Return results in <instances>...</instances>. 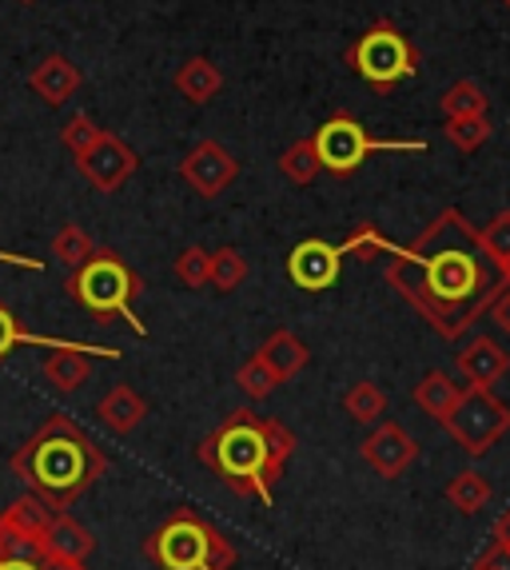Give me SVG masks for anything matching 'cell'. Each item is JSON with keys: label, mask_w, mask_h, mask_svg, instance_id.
<instances>
[{"label": "cell", "mask_w": 510, "mask_h": 570, "mask_svg": "<svg viewBox=\"0 0 510 570\" xmlns=\"http://www.w3.org/2000/svg\"><path fill=\"white\" fill-rule=\"evenodd\" d=\"M388 284L443 340H459L491 307L507 279L482 252L479 228H471L463 212L447 208L406 247H391Z\"/></svg>", "instance_id": "1"}, {"label": "cell", "mask_w": 510, "mask_h": 570, "mask_svg": "<svg viewBox=\"0 0 510 570\" xmlns=\"http://www.w3.org/2000/svg\"><path fill=\"white\" fill-rule=\"evenodd\" d=\"M292 451V428H284L272 415H259L252 407H239L199 443L196 459L208 471H216L232 494L275 507V483L284 479Z\"/></svg>", "instance_id": "2"}, {"label": "cell", "mask_w": 510, "mask_h": 570, "mask_svg": "<svg viewBox=\"0 0 510 570\" xmlns=\"http://www.w3.org/2000/svg\"><path fill=\"white\" fill-rule=\"evenodd\" d=\"M17 479L32 487L37 499H45L52 511L68 507L96 487V479L108 471L105 451L85 428H76L68 415H48L37 431L9 455Z\"/></svg>", "instance_id": "3"}, {"label": "cell", "mask_w": 510, "mask_h": 570, "mask_svg": "<svg viewBox=\"0 0 510 570\" xmlns=\"http://www.w3.org/2000/svg\"><path fill=\"white\" fill-rule=\"evenodd\" d=\"M140 292L144 284L136 276V267H128V259L120 252H112V247H96L92 256L80 267H72V276H68V295L92 315L96 324L124 320L140 340H148V327L133 312V299Z\"/></svg>", "instance_id": "4"}, {"label": "cell", "mask_w": 510, "mask_h": 570, "mask_svg": "<svg viewBox=\"0 0 510 570\" xmlns=\"http://www.w3.org/2000/svg\"><path fill=\"white\" fill-rule=\"evenodd\" d=\"M144 554L160 570H232L239 559L227 534L196 511L171 514L160 531L148 534Z\"/></svg>", "instance_id": "5"}, {"label": "cell", "mask_w": 510, "mask_h": 570, "mask_svg": "<svg viewBox=\"0 0 510 570\" xmlns=\"http://www.w3.org/2000/svg\"><path fill=\"white\" fill-rule=\"evenodd\" d=\"M347 68L375 92H395L419 72V48L391 20H375L360 40L347 48Z\"/></svg>", "instance_id": "6"}, {"label": "cell", "mask_w": 510, "mask_h": 570, "mask_svg": "<svg viewBox=\"0 0 510 570\" xmlns=\"http://www.w3.org/2000/svg\"><path fill=\"white\" fill-rule=\"evenodd\" d=\"M320 168L331 176H355L375 153H423V140H375L351 112H335L312 132Z\"/></svg>", "instance_id": "7"}, {"label": "cell", "mask_w": 510, "mask_h": 570, "mask_svg": "<svg viewBox=\"0 0 510 570\" xmlns=\"http://www.w3.org/2000/svg\"><path fill=\"white\" fill-rule=\"evenodd\" d=\"M443 428L451 431V439L467 455L482 459L510 431V403H502L494 391L467 387L451 407V415L443 419Z\"/></svg>", "instance_id": "8"}, {"label": "cell", "mask_w": 510, "mask_h": 570, "mask_svg": "<svg viewBox=\"0 0 510 570\" xmlns=\"http://www.w3.org/2000/svg\"><path fill=\"white\" fill-rule=\"evenodd\" d=\"M52 507L37 494H24V499H12L4 511H0V559H24L40 562L48 554L45 534L52 527Z\"/></svg>", "instance_id": "9"}, {"label": "cell", "mask_w": 510, "mask_h": 570, "mask_svg": "<svg viewBox=\"0 0 510 570\" xmlns=\"http://www.w3.org/2000/svg\"><path fill=\"white\" fill-rule=\"evenodd\" d=\"M287 276L300 292H327L343 276V247L327 239H303L287 252Z\"/></svg>", "instance_id": "10"}, {"label": "cell", "mask_w": 510, "mask_h": 570, "mask_svg": "<svg viewBox=\"0 0 510 570\" xmlns=\"http://www.w3.org/2000/svg\"><path fill=\"white\" fill-rule=\"evenodd\" d=\"M76 168L85 171L88 184H92L96 191L112 196V191H120L124 184L133 180V171L140 168V160H136V153L120 140V136L105 132L85 156H80V160H76Z\"/></svg>", "instance_id": "11"}, {"label": "cell", "mask_w": 510, "mask_h": 570, "mask_svg": "<svg viewBox=\"0 0 510 570\" xmlns=\"http://www.w3.org/2000/svg\"><path fill=\"white\" fill-rule=\"evenodd\" d=\"M180 176L204 196V200H216V196H224V191L232 188V180L239 176V160L227 153L219 140H199L180 160Z\"/></svg>", "instance_id": "12"}, {"label": "cell", "mask_w": 510, "mask_h": 570, "mask_svg": "<svg viewBox=\"0 0 510 570\" xmlns=\"http://www.w3.org/2000/svg\"><path fill=\"white\" fill-rule=\"evenodd\" d=\"M363 459H367L371 471H379L383 479L406 475L419 459V439L403 428V423H379L367 439L360 443Z\"/></svg>", "instance_id": "13"}, {"label": "cell", "mask_w": 510, "mask_h": 570, "mask_svg": "<svg viewBox=\"0 0 510 570\" xmlns=\"http://www.w3.org/2000/svg\"><path fill=\"white\" fill-rule=\"evenodd\" d=\"M20 343L48 347V352H88L92 360H120V352H116V347H105V343H76V340H57V335H32L29 327L17 320V312L0 299V363L9 360Z\"/></svg>", "instance_id": "14"}, {"label": "cell", "mask_w": 510, "mask_h": 570, "mask_svg": "<svg viewBox=\"0 0 510 570\" xmlns=\"http://www.w3.org/2000/svg\"><path fill=\"white\" fill-rule=\"evenodd\" d=\"M454 367L463 371L467 387H482L491 391L494 383L510 371V352L502 347L494 335H474L463 352L454 355Z\"/></svg>", "instance_id": "15"}, {"label": "cell", "mask_w": 510, "mask_h": 570, "mask_svg": "<svg viewBox=\"0 0 510 570\" xmlns=\"http://www.w3.org/2000/svg\"><path fill=\"white\" fill-rule=\"evenodd\" d=\"M80 80H85L80 77V68H76L65 52H48V57L29 72V88L45 100L48 108L68 105V100L76 96V88H80Z\"/></svg>", "instance_id": "16"}, {"label": "cell", "mask_w": 510, "mask_h": 570, "mask_svg": "<svg viewBox=\"0 0 510 570\" xmlns=\"http://www.w3.org/2000/svg\"><path fill=\"white\" fill-rule=\"evenodd\" d=\"M144 415H148V400H140L128 383L112 387L105 400L96 403V419H100L112 435H133V431L144 423Z\"/></svg>", "instance_id": "17"}, {"label": "cell", "mask_w": 510, "mask_h": 570, "mask_svg": "<svg viewBox=\"0 0 510 570\" xmlns=\"http://www.w3.org/2000/svg\"><path fill=\"white\" fill-rule=\"evenodd\" d=\"M259 360L267 363V367L279 375V383L295 380L307 363H312V352H307V343L300 340L295 332H287V327H279V332H272L264 340V347H259Z\"/></svg>", "instance_id": "18"}, {"label": "cell", "mask_w": 510, "mask_h": 570, "mask_svg": "<svg viewBox=\"0 0 510 570\" xmlns=\"http://www.w3.org/2000/svg\"><path fill=\"white\" fill-rule=\"evenodd\" d=\"M176 92L188 100V105H208V100H216L219 92H224V72H219V65H212L208 57H192L184 60L180 68H176Z\"/></svg>", "instance_id": "19"}, {"label": "cell", "mask_w": 510, "mask_h": 570, "mask_svg": "<svg viewBox=\"0 0 510 570\" xmlns=\"http://www.w3.org/2000/svg\"><path fill=\"white\" fill-rule=\"evenodd\" d=\"M45 547L48 554H57V559H72V562H85L88 554L96 551V534L88 527H80L76 519L68 514H52V527L45 534Z\"/></svg>", "instance_id": "20"}, {"label": "cell", "mask_w": 510, "mask_h": 570, "mask_svg": "<svg viewBox=\"0 0 510 570\" xmlns=\"http://www.w3.org/2000/svg\"><path fill=\"white\" fill-rule=\"evenodd\" d=\"M459 395H463V387H459V383H454L447 371H426L423 380L415 383V391H411L415 407L423 411V415L439 419V423L451 415V407L459 403Z\"/></svg>", "instance_id": "21"}, {"label": "cell", "mask_w": 510, "mask_h": 570, "mask_svg": "<svg viewBox=\"0 0 510 570\" xmlns=\"http://www.w3.org/2000/svg\"><path fill=\"white\" fill-rule=\"evenodd\" d=\"M45 380L52 383L60 395L85 387V383L92 380V355L88 352H52L45 360Z\"/></svg>", "instance_id": "22"}, {"label": "cell", "mask_w": 510, "mask_h": 570, "mask_svg": "<svg viewBox=\"0 0 510 570\" xmlns=\"http://www.w3.org/2000/svg\"><path fill=\"white\" fill-rule=\"evenodd\" d=\"M343 411H347L355 423H379V419L388 415V391L371 380L351 383L347 395H343Z\"/></svg>", "instance_id": "23"}, {"label": "cell", "mask_w": 510, "mask_h": 570, "mask_svg": "<svg viewBox=\"0 0 510 570\" xmlns=\"http://www.w3.org/2000/svg\"><path fill=\"white\" fill-rule=\"evenodd\" d=\"M491 499V483L479 475V471H459V475L447 483V503L463 514H479Z\"/></svg>", "instance_id": "24"}, {"label": "cell", "mask_w": 510, "mask_h": 570, "mask_svg": "<svg viewBox=\"0 0 510 570\" xmlns=\"http://www.w3.org/2000/svg\"><path fill=\"white\" fill-rule=\"evenodd\" d=\"M244 279H247L244 252H239V247H232V244L216 247V252H212V279H208V284L216 287L219 295H227V292H236Z\"/></svg>", "instance_id": "25"}, {"label": "cell", "mask_w": 510, "mask_h": 570, "mask_svg": "<svg viewBox=\"0 0 510 570\" xmlns=\"http://www.w3.org/2000/svg\"><path fill=\"white\" fill-rule=\"evenodd\" d=\"M487 108H491V96L482 92L474 80H454L443 92L447 120H459V116H487Z\"/></svg>", "instance_id": "26"}, {"label": "cell", "mask_w": 510, "mask_h": 570, "mask_svg": "<svg viewBox=\"0 0 510 570\" xmlns=\"http://www.w3.org/2000/svg\"><path fill=\"white\" fill-rule=\"evenodd\" d=\"M279 171H284L292 184H312L315 176H320V156H315V144L312 136H303V140H295L292 148H287L284 156H279Z\"/></svg>", "instance_id": "27"}, {"label": "cell", "mask_w": 510, "mask_h": 570, "mask_svg": "<svg viewBox=\"0 0 510 570\" xmlns=\"http://www.w3.org/2000/svg\"><path fill=\"white\" fill-rule=\"evenodd\" d=\"M340 247H343V256H355V259H363V264H371V259H379V256H391L395 244H391L375 224H360V228L347 232V239H343Z\"/></svg>", "instance_id": "28"}, {"label": "cell", "mask_w": 510, "mask_h": 570, "mask_svg": "<svg viewBox=\"0 0 510 570\" xmlns=\"http://www.w3.org/2000/svg\"><path fill=\"white\" fill-rule=\"evenodd\" d=\"M92 252H96L92 236H88L80 224H65V228L57 232V239H52V256H57L65 267H80Z\"/></svg>", "instance_id": "29"}, {"label": "cell", "mask_w": 510, "mask_h": 570, "mask_svg": "<svg viewBox=\"0 0 510 570\" xmlns=\"http://www.w3.org/2000/svg\"><path fill=\"white\" fill-rule=\"evenodd\" d=\"M443 132L459 153H479L482 144L491 140V120L487 116H459V120H447Z\"/></svg>", "instance_id": "30"}, {"label": "cell", "mask_w": 510, "mask_h": 570, "mask_svg": "<svg viewBox=\"0 0 510 570\" xmlns=\"http://www.w3.org/2000/svg\"><path fill=\"white\" fill-rule=\"evenodd\" d=\"M176 279H180L184 287H192V292H199V287H208L212 279V252L208 247H184L180 256H176Z\"/></svg>", "instance_id": "31"}, {"label": "cell", "mask_w": 510, "mask_h": 570, "mask_svg": "<svg viewBox=\"0 0 510 570\" xmlns=\"http://www.w3.org/2000/svg\"><path fill=\"white\" fill-rule=\"evenodd\" d=\"M236 383L247 391V400H267V395H272V391L279 387V375H275V371L267 367L264 360H259V352H255L252 360L239 363Z\"/></svg>", "instance_id": "32"}, {"label": "cell", "mask_w": 510, "mask_h": 570, "mask_svg": "<svg viewBox=\"0 0 510 570\" xmlns=\"http://www.w3.org/2000/svg\"><path fill=\"white\" fill-rule=\"evenodd\" d=\"M100 136H105V128H96L92 116H80V112L68 116L65 128H60V144H65V153L72 156V160H80Z\"/></svg>", "instance_id": "33"}, {"label": "cell", "mask_w": 510, "mask_h": 570, "mask_svg": "<svg viewBox=\"0 0 510 570\" xmlns=\"http://www.w3.org/2000/svg\"><path fill=\"white\" fill-rule=\"evenodd\" d=\"M479 244H482V252H487V259L502 272V267L510 264V212H499V216L479 232Z\"/></svg>", "instance_id": "34"}, {"label": "cell", "mask_w": 510, "mask_h": 570, "mask_svg": "<svg viewBox=\"0 0 510 570\" xmlns=\"http://www.w3.org/2000/svg\"><path fill=\"white\" fill-rule=\"evenodd\" d=\"M474 570H510V547H502V542H491L487 551L474 559Z\"/></svg>", "instance_id": "35"}, {"label": "cell", "mask_w": 510, "mask_h": 570, "mask_svg": "<svg viewBox=\"0 0 510 570\" xmlns=\"http://www.w3.org/2000/svg\"><path fill=\"white\" fill-rule=\"evenodd\" d=\"M491 312H494V327L510 335V284L491 299Z\"/></svg>", "instance_id": "36"}, {"label": "cell", "mask_w": 510, "mask_h": 570, "mask_svg": "<svg viewBox=\"0 0 510 570\" xmlns=\"http://www.w3.org/2000/svg\"><path fill=\"white\" fill-rule=\"evenodd\" d=\"M0 264H9V267H24V272H40V259H32V256H17V252H4L0 247Z\"/></svg>", "instance_id": "37"}, {"label": "cell", "mask_w": 510, "mask_h": 570, "mask_svg": "<svg viewBox=\"0 0 510 570\" xmlns=\"http://www.w3.org/2000/svg\"><path fill=\"white\" fill-rule=\"evenodd\" d=\"M40 570H88L85 562H72V559H57V554H45L40 559Z\"/></svg>", "instance_id": "38"}, {"label": "cell", "mask_w": 510, "mask_h": 570, "mask_svg": "<svg viewBox=\"0 0 510 570\" xmlns=\"http://www.w3.org/2000/svg\"><path fill=\"white\" fill-rule=\"evenodd\" d=\"M494 542H502V547H510V511L502 514L499 523H494Z\"/></svg>", "instance_id": "39"}, {"label": "cell", "mask_w": 510, "mask_h": 570, "mask_svg": "<svg viewBox=\"0 0 510 570\" xmlns=\"http://www.w3.org/2000/svg\"><path fill=\"white\" fill-rule=\"evenodd\" d=\"M0 570H40V562H24V559H0Z\"/></svg>", "instance_id": "40"}, {"label": "cell", "mask_w": 510, "mask_h": 570, "mask_svg": "<svg viewBox=\"0 0 510 570\" xmlns=\"http://www.w3.org/2000/svg\"><path fill=\"white\" fill-rule=\"evenodd\" d=\"M502 279H507V284H510V264H507V267H502Z\"/></svg>", "instance_id": "41"}, {"label": "cell", "mask_w": 510, "mask_h": 570, "mask_svg": "<svg viewBox=\"0 0 510 570\" xmlns=\"http://www.w3.org/2000/svg\"><path fill=\"white\" fill-rule=\"evenodd\" d=\"M17 4H37V0H17Z\"/></svg>", "instance_id": "42"}, {"label": "cell", "mask_w": 510, "mask_h": 570, "mask_svg": "<svg viewBox=\"0 0 510 570\" xmlns=\"http://www.w3.org/2000/svg\"><path fill=\"white\" fill-rule=\"evenodd\" d=\"M502 4H507V9H510V0H502Z\"/></svg>", "instance_id": "43"}]
</instances>
